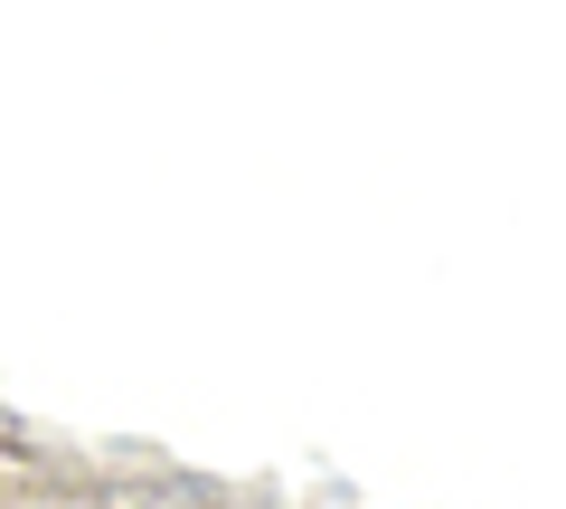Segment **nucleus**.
<instances>
[{
  "mask_svg": "<svg viewBox=\"0 0 566 509\" xmlns=\"http://www.w3.org/2000/svg\"><path fill=\"white\" fill-rule=\"evenodd\" d=\"M76 509H237L208 481H114V490H76Z\"/></svg>",
  "mask_w": 566,
  "mask_h": 509,
  "instance_id": "obj_1",
  "label": "nucleus"
},
{
  "mask_svg": "<svg viewBox=\"0 0 566 509\" xmlns=\"http://www.w3.org/2000/svg\"><path fill=\"white\" fill-rule=\"evenodd\" d=\"M0 509H76V500H29V490H0Z\"/></svg>",
  "mask_w": 566,
  "mask_h": 509,
  "instance_id": "obj_2",
  "label": "nucleus"
}]
</instances>
